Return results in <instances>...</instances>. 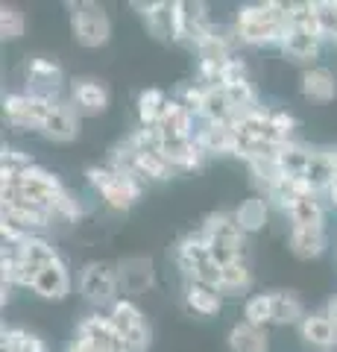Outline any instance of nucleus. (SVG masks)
<instances>
[{"label":"nucleus","mask_w":337,"mask_h":352,"mask_svg":"<svg viewBox=\"0 0 337 352\" xmlns=\"http://www.w3.org/2000/svg\"><path fill=\"white\" fill-rule=\"evenodd\" d=\"M235 36L237 44L249 47H267V44H281L290 27L288 3L281 0H267V3H246L235 15Z\"/></svg>","instance_id":"nucleus-1"},{"label":"nucleus","mask_w":337,"mask_h":352,"mask_svg":"<svg viewBox=\"0 0 337 352\" xmlns=\"http://www.w3.org/2000/svg\"><path fill=\"white\" fill-rule=\"evenodd\" d=\"M85 179L103 197V203L112 212H129L141 200V194H144V182L112 168V164H94V168L85 170Z\"/></svg>","instance_id":"nucleus-2"},{"label":"nucleus","mask_w":337,"mask_h":352,"mask_svg":"<svg viewBox=\"0 0 337 352\" xmlns=\"http://www.w3.org/2000/svg\"><path fill=\"white\" fill-rule=\"evenodd\" d=\"M65 191V185L59 182L56 173H50L45 168H30L21 176H0V200L3 197H27V200L45 203L53 208V200Z\"/></svg>","instance_id":"nucleus-3"},{"label":"nucleus","mask_w":337,"mask_h":352,"mask_svg":"<svg viewBox=\"0 0 337 352\" xmlns=\"http://www.w3.org/2000/svg\"><path fill=\"white\" fill-rule=\"evenodd\" d=\"M65 352H126L124 349V340L117 335V329L112 323V317L108 314H85L80 326H77V335Z\"/></svg>","instance_id":"nucleus-4"},{"label":"nucleus","mask_w":337,"mask_h":352,"mask_svg":"<svg viewBox=\"0 0 337 352\" xmlns=\"http://www.w3.org/2000/svg\"><path fill=\"white\" fill-rule=\"evenodd\" d=\"M80 294L97 308H112L121 300V279H117V264L89 261L80 270Z\"/></svg>","instance_id":"nucleus-5"},{"label":"nucleus","mask_w":337,"mask_h":352,"mask_svg":"<svg viewBox=\"0 0 337 352\" xmlns=\"http://www.w3.org/2000/svg\"><path fill=\"white\" fill-rule=\"evenodd\" d=\"M108 317H112L126 352H147L150 349V323H147L144 311H141L129 296H121V300L108 308Z\"/></svg>","instance_id":"nucleus-6"},{"label":"nucleus","mask_w":337,"mask_h":352,"mask_svg":"<svg viewBox=\"0 0 337 352\" xmlns=\"http://www.w3.org/2000/svg\"><path fill=\"white\" fill-rule=\"evenodd\" d=\"M71 30L82 47H103L112 36V21L100 3H71Z\"/></svg>","instance_id":"nucleus-7"},{"label":"nucleus","mask_w":337,"mask_h":352,"mask_svg":"<svg viewBox=\"0 0 337 352\" xmlns=\"http://www.w3.org/2000/svg\"><path fill=\"white\" fill-rule=\"evenodd\" d=\"M50 106H53L50 100H41V97L30 94V91H15V94H6L3 115L15 129H38L41 132Z\"/></svg>","instance_id":"nucleus-8"},{"label":"nucleus","mask_w":337,"mask_h":352,"mask_svg":"<svg viewBox=\"0 0 337 352\" xmlns=\"http://www.w3.org/2000/svg\"><path fill=\"white\" fill-rule=\"evenodd\" d=\"M24 74H27V91H30V94L41 97V100H50V103L59 100L65 74H62V68H59L56 59H45V56L30 59Z\"/></svg>","instance_id":"nucleus-9"},{"label":"nucleus","mask_w":337,"mask_h":352,"mask_svg":"<svg viewBox=\"0 0 337 352\" xmlns=\"http://www.w3.org/2000/svg\"><path fill=\"white\" fill-rule=\"evenodd\" d=\"M132 9H138L147 21V30L153 32L161 41H182L179 32V3H170V0H159V3H132Z\"/></svg>","instance_id":"nucleus-10"},{"label":"nucleus","mask_w":337,"mask_h":352,"mask_svg":"<svg viewBox=\"0 0 337 352\" xmlns=\"http://www.w3.org/2000/svg\"><path fill=\"white\" fill-rule=\"evenodd\" d=\"M323 32L320 30H314V27H288L285 32V38H281V53L290 59V62H302V65H308L320 56V47H323Z\"/></svg>","instance_id":"nucleus-11"},{"label":"nucleus","mask_w":337,"mask_h":352,"mask_svg":"<svg viewBox=\"0 0 337 352\" xmlns=\"http://www.w3.org/2000/svg\"><path fill=\"white\" fill-rule=\"evenodd\" d=\"M77 132H80V109L71 100H56L47 112V120H45V126H41V135L65 144V141L77 138Z\"/></svg>","instance_id":"nucleus-12"},{"label":"nucleus","mask_w":337,"mask_h":352,"mask_svg":"<svg viewBox=\"0 0 337 352\" xmlns=\"http://www.w3.org/2000/svg\"><path fill=\"white\" fill-rule=\"evenodd\" d=\"M214 30V21L209 15V6L200 3V0H182L179 3V32H182V41L188 44H197L209 36Z\"/></svg>","instance_id":"nucleus-13"},{"label":"nucleus","mask_w":337,"mask_h":352,"mask_svg":"<svg viewBox=\"0 0 337 352\" xmlns=\"http://www.w3.org/2000/svg\"><path fill=\"white\" fill-rule=\"evenodd\" d=\"M32 294H38L41 300H53L59 302L65 300V296L71 294V273H68V264H65L62 258L47 264L45 270L36 273V282H32Z\"/></svg>","instance_id":"nucleus-14"},{"label":"nucleus","mask_w":337,"mask_h":352,"mask_svg":"<svg viewBox=\"0 0 337 352\" xmlns=\"http://www.w3.org/2000/svg\"><path fill=\"white\" fill-rule=\"evenodd\" d=\"M194 138L205 156H235L237 153V132L232 124H202Z\"/></svg>","instance_id":"nucleus-15"},{"label":"nucleus","mask_w":337,"mask_h":352,"mask_svg":"<svg viewBox=\"0 0 337 352\" xmlns=\"http://www.w3.org/2000/svg\"><path fill=\"white\" fill-rule=\"evenodd\" d=\"M299 338L305 340L308 346H317V349H334L337 346V323L329 317V311H311L305 314V320L299 323Z\"/></svg>","instance_id":"nucleus-16"},{"label":"nucleus","mask_w":337,"mask_h":352,"mask_svg":"<svg viewBox=\"0 0 337 352\" xmlns=\"http://www.w3.org/2000/svg\"><path fill=\"white\" fill-rule=\"evenodd\" d=\"M161 156L173 170H197L205 162L197 138H161Z\"/></svg>","instance_id":"nucleus-17"},{"label":"nucleus","mask_w":337,"mask_h":352,"mask_svg":"<svg viewBox=\"0 0 337 352\" xmlns=\"http://www.w3.org/2000/svg\"><path fill=\"white\" fill-rule=\"evenodd\" d=\"M117 279H121V294H144L153 285V261L144 256L124 258L117 264Z\"/></svg>","instance_id":"nucleus-18"},{"label":"nucleus","mask_w":337,"mask_h":352,"mask_svg":"<svg viewBox=\"0 0 337 352\" xmlns=\"http://www.w3.org/2000/svg\"><path fill=\"white\" fill-rule=\"evenodd\" d=\"M334 170H337L334 150H311V162H308V170L302 179L308 182V188L314 194L325 197V191H329L332 182H334Z\"/></svg>","instance_id":"nucleus-19"},{"label":"nucleus","mask_w":337,"mask_h":352,"mask_svg":"<svg viewBox=\"0 0 337 352\" xmlns=\"http://www.w3.org/2000/svg\"><path fill=\"white\" fill-rule=\"evenodd\" d=\"M71 103L85 115H100L108 106V91L100 80H77L71 85Z\"/></svg>","instance_id":"nucleus-20"},{"label":"nucleus","mask_w":337,"mask_h":352,"mask_svg":"<svg viewBox=\"0 0 337 352\" xmlns=\"http://www.w3.org/2000/svg\"><path fill=\"white\" fill-rule=\"evenodd\" d=\"M194 120H197V115L188 112L182 103H176L170 97V103H167L165 115H161L156 129L161 132V138H194V135H197V129H194Z\"/></svg>","instance_id":"nucleus-21"},{"label":"nucleus","mask_w":337,"mask_h":352,"mask_svg":"<svg viewBox=\"0 0 337 352\" xmlns=\"http://www.w3.org/2000/svg\"><path fill=\"white\" fill-rule=\"evenodd\" d=\"M211 258V252H209V241H205V235L200 232H191V235H185L176 247H173V261L179 264V270L188 276V273L197 267V264L202 261H209Z\"/></svg>","instance_id":"nucleus-22"},{"label":"nucleus","mask_w":337,"mask_h":352,"mask_svg":"<svg viewBox=\"0 0 337 352\" xmlns=\"http://www.w3.org/2000/svg\"><path fill=\"white\" fill-rule=\"evenodd\" d=\"M200 232L205 241H229V244H244V229L237 223L235 212H211L202 220Z\"/></svg>","instance_id":"nucleus-23"},{"label":"nucleus","mask_w":337,"mask_h":352,"mask_svg":"<svg viewBox=\"0 0 337 352\" xmlns=\"http://www.w3.org/2000/svg\"><path fill=\"white\" fill-rule=\"evenodd\" d=\"M288 247L297 258H320L325 247H329V238H325V229H302V226H290L288 235Z\"/></svg>","instance_id":"nucleus-24"},{"label":"nucleus","mask_w":337,"mask_h":352,"mask_svg":"<svg viewBox=\"0 0 337 352\" xmlns=\"http://www.w3.org/2000/svg\"><path fill=\"white\" fill-rule=\"evenodd\" d=\"M302 94L314 103H329L337 97V80L329 68H320V65H311V68L302 74Z\"/></svg>","instance_id":"nucleus-25"},{"label":"nucleus","mask_w":337,"mask_h":352,"mask_svg":"<svg viewBox=\"0 0 337 352\" xmlns=\"http://www.w3.org/2000/svg\"><path fill=\"white\" fill-rule=\"evenodd\" d=\"M226 344H229L232 352H267L270 349V338H267V329L241 320V323H235L229 329Z\"/></svg>","instance_id":"nucleus-26"},{"label":"nucleus","mask_w":337,"mask_h":352,"mask_svg":"<svg viewBox=\"0 0 337 352\" xmlns=\"http://www.w3.org/2000/svg\"><path fill=\"white\" fill-rule=\"evenodd\" d=\"M200 120L202 124H235V106L229 100V94H226V88H205Z\"/></svg>","instance_id":"nucleus-27"},{"label":"nucleus","mask_w":337,"mask_h":352,"mask_svg":"<svg viewBox=\"0 0 337 352\" xmlns=\"http://www.w3.org/2000/svg\"><path fill=\"white\" fill-rule=\"evenodd\" d=\"M185 305H188V311L200 317H214L223 305V294L217 288H209V285L188 282L185 285Z\"/></svg>","instance_id":"nucleus-28"},{"label":"nucleus","mask_w":337,"mask_h":352,"mask_svg":"<svg viewBox=\"0 0 337 352\" xmlns=\"http://www.w3.org/2000/svg\"><path fill=\"white\" fill-rule=\"evenodd\" d=\"M270 305H273V326H299L308 314L302 300L290 291H273L270 294Z\"/></svg>","instance_id":"nucleus-29"},{"label":"nucleus","mask_w":337,"mask_h":352,"mask_svg":"<svg viewBox=\"0 0 337 352\" xmlns=\"http://www.w3.org/2000/svg\"><path fill=\"white\" fill-rule=\"evenodd\" d=\"M290 223L293 226H302V229H325V206H323V197L320 194H308L302 197L288 212Z\"/></svg>","instance_id":"nucleus-30"},{"label":"nucleus","mask_w":337,"mask_h":352,"mask_svg":"<svg viewBox=\"0 0 337 352\" xmlns=\"http://www.w3.org/2000/svg\"><path fill=\"white\" fill-rule=\"evenodd\" d=\"M308 194H314V191L308 188V182L302 179V176H281L276 188L267 194V200H273V203L281 208V212L288 214L290 208L297 206V203L302 200V197H308Z\"/></svg>","instance_id":"nucleus-31"},{"label":"nucleus","mask_w":337,"mask_h":352,"mask_svg":"<svg viewBox=\"0 0 337 352\" xmlns=\"http://www.w3.org/2000/svg\"><path fill=\"white\" fill-rule=\"evenodd\" d=\"M249 288H253V270H249V264L244 258L220 267V294L223 296H241Z\"/></svg>","instance_id":"nucleus-32"},{"label":"nucleus","mask_w":337,"mask_h":352,"mask_svg":"<svg viewBox=\"0 0 337 352\" xmlns=\"http://www.w3.org/2000/svg\"><path fill=\"white\" fill-rule=\"evenodd\" d=\"M170 103V97L161 91V88H144V91L138 94V120L141 126H159L161 115H165V109Z\"/></svg>","instance_id":"nucleus-33"},{"label":"nucleus","mask_w":337,"mask_h":352,"mask_svg":"<svg viewBox=\"0 0 337 352\" xmlns=\"http://www.w3.org/2000/svg\"><path fill=\"white\" fill-rule=\"evenodd\" d=\"M235 217H237V223H241L244 235L258 232V229H264V223H267V200L261 194L246 197V200H241V206L235 208Z\"/></svg>","instance_id":"nucleus-34"},{"label":"nucleus","mask_w":337,"mask_h":352,"mask_svg":"<svg viewBox=\"0 0 337 352\" xmlns=\"http://www.w3.org/2000/svg\"><path fill=\"white\" fill-rule=\"evenodd\" d=\"M0 349L3 352H47L45 340H41L36 332L21 329V326L3 329V335H0Z\"/></svg>","instance_id":"nucleus-35"},{"label":"nucleus","mask_w":337,"mask_h":352,"mask_svg":"<svg viewBox=\"0 0 337 352\" xmlns=\"http://www.w3.org/2000/svg\"><path fill=\"white\" fill-rule=\"evenodd\" d=\"M308 162H311V150L305 144H299V141H288L279 150V168L285 176H305Z\"/></svg>","instance_id":"nucleus-36"},{"label":"nucleus","mask_w":337,"mask_h":352,"mask_svg":"<svg viewBox=\"0 0 337 352\" xmlns=\"http://www.w3.org/2000/svg\"><path fill=\"white\" fill-rule=\"evenodd\" d=\"M246 168H249V173H253V179H255V185L258 188H264V194H270L279 185V179L285 173H281V168H279V156L276 159H255V162H246Z\"/></svg>","instance_id":"nucleus-37"},{"label":"nucleus","mask_w":337,"mask_h":352,"mask_svg":"<svg viewBox=\"0 0 337 352\" xmlns=\"http://www.w3.org/2000/svg\"><path fill=\"white\" fill-rule=\"evenodd\" d=\"M226 94H229V100L235 106V120L241 115H246V112H255V109H261L258 106V91L253 88V82H249V80L226 85Z\"/></svg>","instance_id":"nucleus-38"},{"label":"nucleus","mask_w":337,"mask_h":352,"mask_svg":"<svg viewBox=\"0 0 337 352\" xmlns=\"http://www.w3.org/2000/svg\"><path fill=\"white\" fill-rule=\"evenodd\" d=\"M244 320L253 323V326H273V305H270V294H255L249 296L246 305H244Z\"/></svg>","instance_id":"nucleus-39"},{"label":"nucleus","mask_w":337,"mask_h":352,"mask_svg":"<svg viewBox=\"0 0 337 352\" xmlns=\"http://www.w3.org/2000/svg\"><path fill=\"white\" fill-rule=\"evenodd\" d=\"M27 30V18L21 9L15 6H3L0 9V38L3 41H18L21 36H24Z\"/></svg>","instance_id":"nucleus-40"},{"label":"nucleus","mask_w":337,"mask_h":352,"mask_svg":"<svg viewBox=\"0 0 337 352\" xmlns=\"http://www.w3.org/2000/svg\"><path fill=\"white\" fill-rule=\"evenodd\" d=\"M30 168H36L30 153L15 150V147H3V153H0V176H21Z\"/></svg>","instance_id":"nucleus-41"},{"label":"nucleus","mask_w":337,"mask_h":352,"mask_svg":"<svg viewBox=\"0 0 337 352\" xmlns=\"http://www.w3.org/2000/svg\"><path fill=\"white\" fill-rule=\"evenodd\" d=\"M314 15L323 38L332 41L337 36V0H314Z\"/></svg>","instance_id":"nucleus-42"},{"label":"nucleus","mask_w":337,"mask_h":352,"mask_svg":"<svg viewBox=\"0 0 337 352\" xmlns=\"http://www.w3.org/2000/svg\"><path fill=\"white\" fill-rule=\"evenodd\" d=\"M53 214L62 217V220H80L82 217V203H80V197L65 188L56 200H53Z\"/></svg>","instance_id":"nucleus-43"},{"label":"nucleus","mask_w":337,"mask_h":352,"mask_svg":"<svg viewBox=\"0 0 337 352\" xmlns=\"http://www.w3.org/2000/svg\"><path fill=\"white\" fill-rule=\"evenodd\" d=\"M188 282H197V285H209V288L220 291V264H214L211 258L197 264L191 273H188Z\"/></svg>","instance_id":"nucleus-44"},{"label":"nucleus","mask_w":337,"mask_h":352,"mask_svg":"<svg viewBox=\"0 0 337 352\" xmlns=\"http://www.w3.org/2000/svg\"><path fill=\"white\" fill-rule=\"evenodd\" d=\"M202 94H205V88L200 85V82H188V85H182L179 91H176V97L173 100L176 103H182L188 112H194L200 118V106H202Z\"/></svg>","instance_id":"nucleus-45"},{"label":"nucleus","mask_w":337,"mask_h":352,"mask_svg":"<svg viewBox=\"0 0 337 352\" xmlns=\"http://www.w3.org/2000/svg\"><path fill=\"white\" fill-rule=\"evenodd\" d=\"M334 164H337V150H334ZM325 200H329V203L337 208V170H334V182H332V188L325 191Z\"/></svg>","instance_id":"nucleus-46"},{"label":"nucleus","mask_w":337,"mask_h":352,"mask_svg":"<svg viewBox=\"0 0 337 352\" xmlns=\"http://www.w3.org/2000/svg\"><path fill=\"white\" fill-rule=\"evenodd\" d=\"M325 311H329V317L337 323V296H334V300H329V305H325Z\"/></svg>","instance_id":"nucleus-47"},{"label":"nucleus","mask_w":337,"mask_h":352,"mask_svg":"<svg viewBox=\"0 0 337 352\" xmlns=\"http://www.w3.org/2000/svg\"><path fill=\"white\" fill-rule=\"evenodd\" d=\"M332 41H337V36H334V38H332Z\"/></svg>","instance_id":"nucleus-48"}]
</instances>
